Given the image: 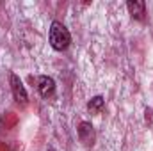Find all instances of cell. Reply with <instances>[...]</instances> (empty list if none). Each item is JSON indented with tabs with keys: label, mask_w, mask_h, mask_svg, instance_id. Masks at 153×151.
Wrapping results in <instances>:
<instances>
[{
	"label": "cell",
	"mask_w": 153,
	"mask_h": 151,
	"mask_svg": "<svg viewBox=\"0 0 153 151\" xmlns=\"http://www.w3.org/2000/svg\"><path fill=\"white\" fill-rule=\"evenodd\" d=\"M78 139L80 142H84V146H93L94 144V130H93V124L87 123V121H82L78 124Z\"/></svg>",
	"instance_id": "obj_3"
},
{
	"label": "cell",
	"mask_w": 153,
	"mask_h": 151,
	"mask_svg": "<svg viewBox=\"0 0 153 151\" xmlns=\"http://www.w3.org/2000/svg\"><path fill=\"white\" fill-rule=\"evenodd\" d=\"M38 91L43 98L53 96V93H55V82H53V78H50V76H46V75H41L38 78Z\"/></svg>",
	"instance_id": "obj_4"
},
{
	"label": "cell",
	"mask_w": 153,
	"mask_h": 151,
	"mask_svg": "<svg viewBox=\"0 0 153 151\" xmlns=\"http://www.w3.org/2000/svg\"><path fill=\"white\" fill-rule=\"evenodd\" d=\"M103 107H105V100H103L102 96H94V98H91L89 103H87V110L91 114H100L103 110Z\"/></svg>",
	"instance_id": "obj_6"
},
{
	"label": "cell",
	"mask_w": 153,
	"mask_h": 151,
	"mask_svg": "<svg viewBox=\"0 0 153 151\" xmlns=\"http://www.w3.org/2000/svg\"><path fill=\"white\" fill-rule=\"evenodd\" d=\"M70 43H71L70 30L61 21H53L50 25V44H52V48L57 52H62L70 46Z\"/></svg>",
	"instance_id": "obj_1"
},
{
	"label": "cell",
	"mask_w": 153,
	"mask_h": 151,
	"mask_svg": "<svg viewBox=\"0 0 153 151\" xmlns=\"http://www.w3.org/2000/svg\"><path fill=\"white\" fill-rule=\"evenodd\" d=\"M9 82H11V91H13L14 101H16L18 105H25L27 100H29V96H27V91H25V87H23L20 76L13 73V75L9 76Z\"/></svg>",
	"instance_id": "obj_2"
},
{
	"label": "cell",
	"mask_w": 153,
	"mask_h": 151,
	"mask_svg": "<svg viewBox=\"0 0 153 151\" xmlns=\"http://www.w3.org/2000/svg\"><path fill=\"white\" fill-rule=\"evenodd\" d=\"M128 7V13L134 20H144V14H146V4L143 0H130L126 4Z\"/></svg>",
	"instance_id": "obj_5"
}]
</instances>
